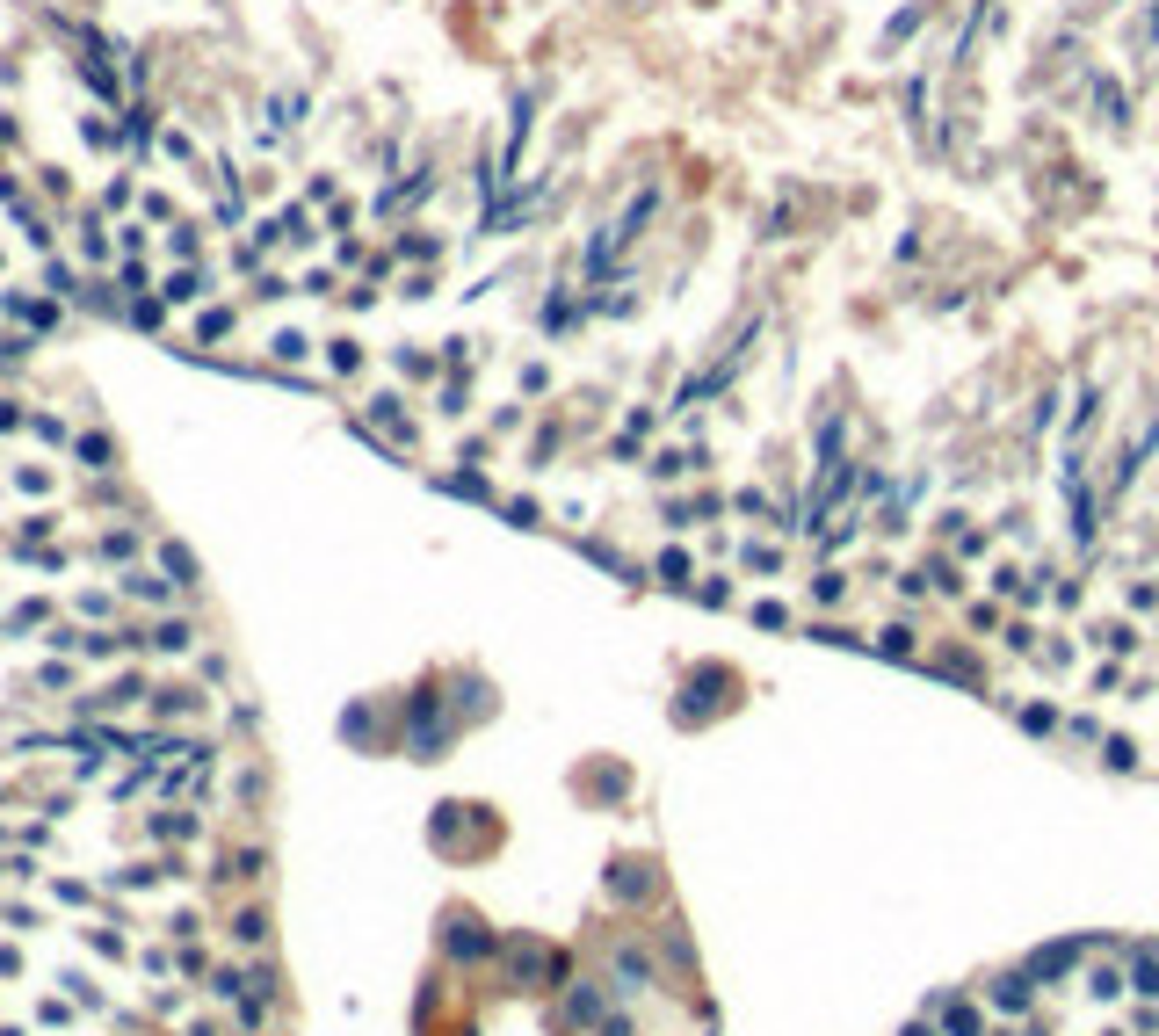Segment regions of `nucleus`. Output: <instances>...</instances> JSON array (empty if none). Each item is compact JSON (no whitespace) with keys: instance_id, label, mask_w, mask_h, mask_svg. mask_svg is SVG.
Instances as JSON below:
<instances>
[{"instance_id":"f257e3e1","label":"nucleus","mask_w":1159,"mask_h":1036,"mask_svg":"<svg viewBox=\"0 0 1159 1036\" xmlns=\"http://www.w3.org/2000/svg\"><path fill=\"white\" fill-rule=\"evenodd\" d=\"M1138 993H1159V964H1152V957L1138 964Z\"/></svg>"}]
</instances>
